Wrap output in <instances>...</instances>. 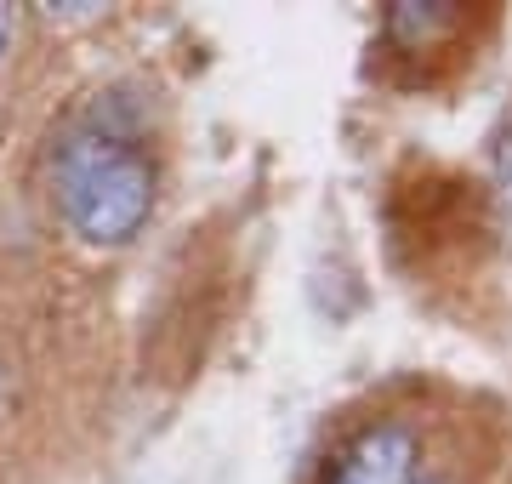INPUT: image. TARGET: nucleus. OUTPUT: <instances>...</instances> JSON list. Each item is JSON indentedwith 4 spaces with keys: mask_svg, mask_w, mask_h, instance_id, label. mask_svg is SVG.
<instances>
[{
    "mask_svg": "<svg viewBox=\"0 0 512 484\" xmlns=\"http://www.w3.org/2000/svg\"><path fill=\"white\" fill-rule=\"evenodd\" d=\"M160 166L120 92L97 97L52 143V200L86 245H131L154 217Z\"/></svg>",
    "mask_w": 512,
    "mask_h": 484,
    "instance_id": "f257e3e1",
    "label": "nucleus"
},
{
    "mask_svg": "<svg viewBox=\"0 0 512 484\" xmlns=\"http://www.w3.org/2000/svg\"><path fill=\"white\" fill-rule=\"evenodd\" d=\"M421 439L404 422H376L336 450L325 484H421Z\"/></svg>",
    "mask_w": 512,
    "mask_h": 484,
    "instance_id": "f03ea898",
    "label": "nucleus"
},
{
    "mask_svg": "<svg viewBox=\"0 0 512 484\" xmlns=\"http://www.w3.org/2000/svg\"><path fill=\"white\" fill-rule=\"evenodd\" d=\"M490 205H495V228H501V240L512 245V131L495 143V160H490Z\"/></svg>",
    "mask_w": 512,
    "mask_h": 484,
    "instance_id": "20e7f679",
    "label": "nucleus"
},
{
    "mask_svg": "<svg viewBox=\"0 0 512 484\" xmlns=\"http://www.w3.org/2000/svg\"><path fill=\"white\" fill-rule=\"evenodd\" d=\"M456 18L461 12L450 6V0H393L382 29H387L393 46H404V52H427L433 40H444L450 29H456Z\"/></svg>",
    "mask_w": 512,
    "mask_h": 484,
    "instance_id": "7ed1b4c3",
    "label": "nucleus"
},
{
    "mask_svg": "<svg viewBox=\"0 0 512 484\" xmlns=\"http://www.w3.org/2000/svg\"><path fill=\"white\" fill-rule=\"evenodd\" d=\"M12 29H18V18H12V6H0V63H6V46H12Z\"/></svg>",
    "mask_w": 512,
    "mask_h": 484,
    "instance_id": "39448f33",
    "label": "nucleus"
},
{
    "mask_svg": "<svg viewBox=\"0 0 512 484\" xmlns=\"http://www.w3.org/2000/svg\"><path fill=\"white\" fill-rule=\"evenodd\" d=\"M0 399H6V371H0Z\"/></svg>",
    "mask_w": 512,
    "mask_h": 484,
    "instance_id": "423d86ee",
    "label": "nucleus"
}]
</instances>
